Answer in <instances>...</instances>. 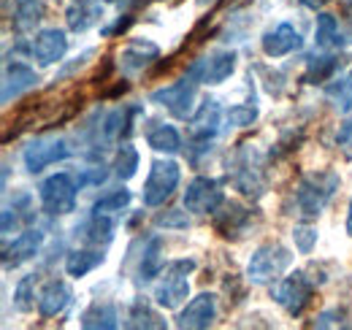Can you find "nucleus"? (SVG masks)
I'll return each mask as SVG.
<instances>
[{
	"instance_id": "1",
	"label": "nucleus",
	"mask_w": 352,
	"mask_h": 330,
	"mask_svg": "<svg viewBox=\"0 0 352 330\" xmlns=\"http://www.w3.org/2000/svg\"><path fill=\"white\" fill-rule=\"evenodd\" d=\"M342 179L336 170H311V173H304L298 187H296V206L298 211L307 217V219H314L322 214V208L331 204V198L336 195Z\"/></svg>"
},
{
	"instance_id": "2",
	"label": "nucleus",
	"mask_w": 352,
	"mask_h": 330,
	"mask_svg": "<svg viewBox=\"0 0 352 330\" xmlns=\"http://www.w3.org/2000/svg\"><path fill=\"white\" fill-rule=\"evenodd\" d=\"M228 173H230V182L233 187L247 195V198H263L265 192V176H263V157L258 155V149L252 144H241L230 163H228Z\"/></svg>"
},
{
	"instance_id": "3",
	"label": "nucleus",
	"mask_w": 352,
	"mask_h": 330,
	"mask_svg": "<svg viewBox=\"0 0 352 330\" xmlns=\"http://www.w3.org/2000/svg\"><path fill=\"white\" fill-rule=\"evenodd\" d=\"M198 84H204L201 63H192L190 71H187L179 82L171 84V87H163V89H155V92L149 95V100L166 106L176 120H190V117H192V100H195Z\"/></svg>"
},
{
	"instance_id": "4",
	"label": "nucleus",
	"mask_w": 352,
	"mask_h": 330,
	"mask_svg": "<svg viewBox=\"0 0 352 330\" xmlns=\"http://www.w3.org/2000/svg\"><path fill=\"white\" fill-rule=\"evenodd\" d=\"M187 152H190V160H198L201 155H206L212 149V141L220 130V103L214 98H206L198 111L187 120Z\"/></svg>"
},
{
	"instance_id": "5",
	"label": "nucleus",
	"mask_w": 352,
	"mask_h": 330,
	"mask_svg": "<svg viewBox=\"0 0 352 330\" xmlns=\"http://www.w3.org/2000/svg\"><path fill=\"white\" fill-rule=\"evenodd\" d=\"M195 271V260H174V263H168L166 265V271L160 274V282L155 285V292H152V298H155V303L157 306H163V309H176V306H182L184 300H187V295H190V274Z\"/></svg>"
},
{
	"instance_id": "6",
	"label": "nucleus",
	"mask_w": 352,
	"mask_h": 330,
	"mask_svg": "<svg viewBox=\"0 0 352 330\" xmlns=\"http://www.w3.org/2000/svg\"><path fill=\"white\" fill-rule=\"evenodd\" d=\"M293 263V254L290 249L282 247V244H263V247L255 249V254L250 257V265H247V279L252 285H271V282H279L282 274L290 268Z\"/></svg>"
},
{
	"instance_id": "7",
	"label": "nucleus",
	"mask_w": 352,
	"mask_h": 330,
	"mask_svg": "<svg viewBox=\"0 0 352 330\" xmlns=\"http://www.w3.org/2000/svg\"><path fill=\"white\" fill-rule=\"evenodd\" d=\"M179 179H182L179 163H174V160H155L152 168H149L146 182H144V192H141L144 206H163L179 187Z\"/></svg>"
},
{
	"instance_id": "8",
	"label": "nucleus",
	"mask_w": 352,
	"mask_h": 330,
	"mask_svg": "<svg viewBox=\"0 0 352 330\" xmlns=\"http://www.w3.org/2000/svg\"><path fill=\"white\" fill-rule=\"evenodd\" d=\"M76 190L79 184L74 182L71 173H54L49 176L44 184L38 187V198H41V208L52 217H63L71 214L76 208Z\"/></svg>"
},
{
	"instance_id": "9",
	"label": "nucleus",
	"mask_w": 352,
	"mask_h": 330,
	"mask_svg": "<svg viewBox=\"0 0 352 330\" xmlns=\"http://www.w3.org/2000/svg\"><path fill=\"white\" fill-rule=\"evenodd\" d=\"M25 168L30 173H41L46 165H54L71 157V144L63 135H38L25 146Z\"/></svg>"
},
{
	"instance_id": "10",
	"label": "nucleus",
	"mask_w": 352,
	"mask_h": 330,
	"mask_svg": "<svg viewBox=\"0 0 352 330\" xmlns=\"http://www.w3.org/2000/svg\"><path fill=\"white\" fill-rule=\"evenodd\" d=\"M311 292H314V285L309 282V276L304 271H296L293 276H285L276 282V287L271 289V298L290 314V317H301L304 309L311 300Z\"/></svg>"
},
{
	"instance_id": "11",
	"label": "nucleus",
	"mask_w": 352,
	"mask_h": 330,
	"mask_svg": "<svg viewBox=\"0 0 352 330\" xmlns=\"http://www.w3.org/2000/svg\"><path fill=\"white\" fill-rule=\"evenodd\" d=\"M222 201V184L212 176H195L184 190V208L192 214H214Z\"/></svg>"
},
{
	"instance_id": "12",
	"label": "nucleus",
	"mask_w": 352,
	"mask_h": 330,
	"mask_svg": "<svg viewBox=\"0 0 352 330\" xmlns=\"http://www.w3.org/2000/svg\"><path fill=\"white\" fill-rule=\"evenodd\" d=\"M252 225V208L241 206L239 201H222L214 211V230L225 239H241Z\"/></svg>"
},
{
	"instance_id": "13",
	"label": "nucleus",
	"mask_w": 352,
	"mask_h": 330,
	"mask_svg": "<svg viewBox=\"0 0 352 330\" xmlns=\"http://www.w3.org/2000/svg\"><path fill=\"white\" fill-rule=\"evenodd\" d=\"M217 317V298L212 292H201L198 298H192L176 317V328L182 330H204L209 328Z\"/></svg>"
},
{
	"instance_id": "14",
	"label": "nucleus",
	"mask_w": 352,
	"mask_h": 330,
	"mask_svg": "<svg viewBox=\"0 0 352 330\" xmlns=\"http://www.w3.org/2000/svg\"><path fill=\"white\" fill-rule=\"evenodd\" d=\"M314 41L322 49H344L352 46V25L339 22L333 14H320L314 28Z\"/></svg>"
},
{
	"instance_id": "15",
	"label": "nucleus",
	"mask_w": 352,
	"mask_h": 330,
	"mask_svg": "<svg viewBox=\"0 0 352 330\" xmlns=\"http://www.w3.org/2000/svg\"><path fill=\"white\" fill-rule=\"evenodd\" d=\"M41 244H44V233L41 230H25L19 239H14L8 247L3 249V268L11 271V268L25 265L28 260H33L38 254Z\"/></svg>"
},
{
	"instance_id": "16",
	"label": "nucleus",
	"mask_w": 352,
	"mask_h": 330,
	"mask_svg": "<svg viewBox=\"0 0 352 330\" xmlns=\"http://www.w3.org/2000/svg\"><path fill=\"white\" fill-rule=\"evenodd\" d=\"M33 57L38 60V65H54L65 57L68 52V38L63 30L57 28H49V30H41L36 38H33Z\"/></svg>"
},
{
	"instance_id": "17",
	"label": "nucleus",
	"mask_w": 352,
	"mask_h": 330,
	"mask_svg": "<svg viewBox=\"0 0 352 330\" xmlns=\"http://www.w3.org/2000/svg\"><path fill=\"white\" fill-rule=\"evenodd\" d=\"M155 60H160V49L152 41H131L120 52V71L122 74H141L144 68H149Z\"/></svg>"
},
{
	"instance_id": "18",
	"label": "nucleus",
	"mask_w": 352,
	"mask_h": 330,
	"mask_svg": "<svg viewBox=\"0 0 352 330\" xmlns=\"http://www.w3.org/2000/svg\"><path fill=\"white\" fill-rule=\"evenodd\" d=\"M38 82V76H36V71L30 68V65H25V63H8L6 65V74H3V103L8 106L11 100H16V98H22L28 89H33Z\"/></svg>"
},
{
	"instance_id": "19",
	"label": "nucleus",
	"mask_w": 352,
	"mask_h": 330,
	"mask_svg": "<svg viewBox=\"0 0 352 330\" xmlns=\"http://www.w3.org/2000/svg\"><path fill=\"white\" fill-rule=\"evenodd\" d=\"M263 52L265 57H285V54H290V52H296V49H301V33L290 25V22H282V25H276L274 30H268L263 36Z\"/></svg>"
},
{
	"instance_id": "20",
	"label": "nucleus",
	"mask_w": 352,
	"mask_h": 330,
	"mask_svg": "<svg viewBox=\"0 0 352 330\" xmlns=\"http://www.w3.org/2000/svg\"><path fill=\"white\" fill-rule=\"evenodd\" d=\"M71 298H74V292H71V287H68L63 279L46 282L44 287H41V292H38V314H41L44 320H52V317L63 314V311L68 309Z\"/></svg>"
},
{
	"instance_id": "21",
	"label": "nucleus",
	"mask_w": 352,
	"mask_h": 330,
	"mask_svg": "<svg viewBox=\"0 0 352 330\" xmlns=\"http://www.w3.org/2000/svg\"><path fill=\"white\" fill-rule=\"evenodd\" d=\"M236 52L233 49H217L209 57L198 60L201 63V76L204 84H222L225 79H230V74L236 71Z\"/></svg>"
},
{
	"instance_id": "22",
	"label": "nucleus",
	"mask_w": 352,
	"mask_h": 330,
	"mask_svg": "<svg viewBox=\"0 0 352 330\" xmlns=\"http://www.w3.org/2000/svg\"><path fill=\"white\" fill-rule=\"evenodd\" d=\"M46 16L44 0H14L11 8V28L16 36H28L38 28V22Z\"/></svg>"
},
{
	"instance_id": "23",
	"label": "nucleus",
	"mask_w": 352,
	"mask_h": 330,
	"mask_svg": "<svg viewBox=\"0 0 352 330\" xmlns=\"http://www.w3.org/2000/svg\"><path fill=\"white\" fill-rule=\"evenodd\" d=\"M103 0H71L65 8V22L74 33H85L103 16Z\"/></svg>"
},
{
	"instance_id": "24",
	"label": "nucleus",
	"mask_w": 352,
	"mask_h": 330,
	"mask_svg": "<svg viewBox=\"0 0 352 330\" xmlns=\"http://www.w3.org/2000/svg\"><path fill=\"white\" fill-rule=\"evenodd\" d=\"M120 317H117V309H114V303H109V300H98V303H92L87 311L82 314V328L87 330H114L120 322H117Z\"/></svg>"
},
{
	"instance_id": "25",
	"label": "nucleus",
	"mask_w": 352,
	"mask_h": 330,
	"mask_svg": "<svg viewBox=\"0 0 352 330\" xmlns=\"http://www.w3.org/2000/svg\"><path fill=\"white\" fill-rule=\"evenodd\" d=\"M342 68V57L336 54H322V57H309L307 60V74H304V82L309 84H322L328 82L336 71Z\"/></svg>"
},
{
	"instance_id": "26",
	"label": "nucleus",
	"mask_w": 352,
	"mask_h": 330,
	"mask_svg": "<svg viewBox=\"0 0 352 330\" xmlns=\"http://www.w3.org/2000/svg\"><path fill=\"white\" fill-rule=\"evenodd\" d=\"M100 263H103V252H100V249H76V252L68 254L65 271H68L71 276L82 279V276H87L92 268H98Z\"/></svg>"
},
{
	"instance_id": "27",
	"label": "nucleus",
	"mask_w": 352,
	"mask_h": 330,
	"mask_svg": "<svg viewBox=\"0 0 352 330\" xmlns=\"http://www.w3.org/2000/svg\"><path fill=\"white\" fill-rule=\"evenodd\" d=\"M125 328H146V330H163L166 320L146 303V300H135L128 311V322Z\"/></svg>"
},
{
	"instance_id": "28",
	"label": "nucleus",
	"mask_w": 352,
	"mask_h": 330,
	"mask_svg": "<svg viewBox=\"0 0 352 330\" xmlns=\"http://www.w3.org/2000/svg\"><path fill=\"white\" fill-rule=\"evenodd\" d=\"M82 239L92 244V247H106V244H111V239H114V219H106V217H92L89 214V219L85 222V228H82Z\"/></svg>"
},
{
	"instance_id": "29",
	"label": "nucleus",
	"mask_w": 352,
	"mask_h": 330,
	"mask_svg": "<svg viewBox=\"0 0 352 330\" xmlns=\"http://www.w3.org/2000/svg\"><path fill=\"white\" fill-rule=\"evenodd\" d=\"M160 271H163V241H160V236H152L146 241V247H144V257H141L138 274H141L144 282H149V279L160 276Z\"/></svg>"
},
{
	"instance_id": "30",
	"label": "nucleus",
	"mask_w": 352,
	"mask_h": 330,
	"mask_svg": "<svg viewBox=\"0 0 352 330\" xmlns=\"http://www.w3.org/2000/svg\"><path fill=\"white\" fill-rule=\"evenodd\" d=\"M146 144L155 149V152H166V155H176L182 149V141H179V133L171 124H155L149 133H146Z\"/></svg>"
},
{
	"instance_id": "31",
	"label": "nucleus",
	"mask_w": 352,
	"mask_h": 330,
	"mask_svg": "<svg viewBox=\"0 0 352 330\" xmlns=\"http://www.w3.org/2000/svg\"><path fill=\"white\" fill-rule=\"evenodd\" d=\"M131 204V192L128 190H114L109 195H103L95 206H92V217H106V219H117Z\"/></svg>"
},
{
	"instance_id": "32",
	"label": "nucleus",
	"mask_w": 352,
	"mask_h": 330,
	"mask_svg": "<svg viewBox=\"0 0 352 330\" xmlns=\"http://www.w3.org/2000/svg\"><path fill=\"white\" fill-rule=\"evenodd\" d=\"M135 170H138V149L133 144H122L114 157V173H117V179L128 182L135 176Z\"/></svg>"
},
{
	"instance_id": "33",
	"label": "nucleus",
	"mask_w": 352,
	"mask_h": 330,
	"mask_svg": "<svg viewBox=\"0 0 352 330\" xmlns=\"http://www.w3.org/2000/svg\"><path fill=\"white\" fill-rule=\"evenodd\" d=\"M325 95H328V100H333V106L344 114V111H350L352 109V76L347 74L344 79H336L333 84H328L325 87Z\"/></svg>"
},
{
	"instance_id": "34",
	"label": "nucleus",
	"mask_w": 352,
	"mask_h": 330,
	"mask_svg": "<svg viewBox=\"0 0 352 330\" xmlns=\"http://www.w3.org/2000/svg\"><path fill=\"white\" fill-rule=\"evenodd\" d=\"M258 106H230L228 109V124H233V127H250V124L258 122Z\"/></svg>"
},
{
	"instance_id": "35",
	"label": "nucleus",
	"mask_w": 352,
	"mask_h": 330,
	"mask_svg": "<svg viewBox=\"0 0 352 330\" xmlns=\"http://www.w3.org/2000/svg\"><path fill=\"white\" fill-rule=\"evenodd\" d=\"M36 292H33V276H25L16 289H14V306H16V311H30L33 306H36Z\"/></svg>"
},
{
	"instance_id": "36",
	"label": "nucleus",
	"mask_w": 352,
	"mask_h": 330,
	"mask_svg": "<svg viewBox=\"0 0 352 330\" xmlns=\"http://www.w3.org/2000/svg\"><path fill=\"white\" fill-rule=\"evenodd\" d=\"M293 241L301 254H311V249L317 244V230L311 225H296L293 228Z\"/></svg>"
},
{
	"instance_id": "37",
	"label": "nucleus",
	"mask_w": 352,
	"mask_h": 330,
	"mask_svg": "<svg viewBox=\"0 0 352 330\" xmlns=\"http://www.w3.org/2000/svg\"><path fill=\"white\" fill-rule=\"evenodd\" d=\"M311 328H350V322H347L344 311H339V309H328V311H322V314L314 317Z\"/></svg>"
},
{
	"instance_id": "38",
	"label": "nucleus",
	"mask_w": 352,
	"mask_h": 330,
	"mask_svg": "<svg viewBox=\"0 0 352 330\" xmlns=\"http://www.w3.org/2000/svg\"><path fill=\"white\" fill-rule=\"evenodd\" d=\"M155 225H157V228H176V230H184V228H190V219H187L182 211L171 208V211H166V214H157V217H155Z\"/></svg>"
},
{
	"instance_id": "39",
	"label": "nucleus",
	"mask_w": 352,
	"mask_h": 330,
	"mask_svg": "<svg viewBox=\"0 0 352 330\" xmlns=\"http://www.w3.org/2000/svg\"><path fill=\"white\" fill-rule=\"evenodd\" d=\"M336 146H339V152L352 160V122H344L339 127V133H336Z\"/></svg>"
},
{
	"instance_id": "40",
	"label": "nucleus",
	"mask_w": 352,
	"mask_h": 330,
	"mask_svg": "<svg viewBox=\"0 0 352 330\" xmlns=\"http://www.w3.org/2000/svg\"><path fill=\"white\" fill-rule=\"evenodd\" d=\"M131 25H133V16H131V14H125V16H120V19L114 22V25H109V28H103L100 33H103L106 38H111V36H117V33H125V30H128Z\"/></svg>"
},
{
	"instance_id": "41",
	"label": "nucleus",
	"mask_w": 352,
	"mask_h": 330,
	"mask_svg": "<svg viewBox=\"0 0 352 330\" xmlns=\"http://www.w3.org/2000/svg\"><path fill=\"white\" fill-rule=\"evenodd\" d=\"M100 182H106V168L100 165V168H89L87 173L79 179V187L82 184H100Z\"/></svg>"
},
{
	"instance_id": "42",
	"label": "nucleus",
	"mask_w": 352,
	"mask_h": 330,
	"mask_svg": "<svg viewBox=\"0 0 352 330\" xmlns=\"http://www.w3.org/2000/svg\"><path fill=\"white\" fill-rule=\"evenodd\" d=\"M149 3H152V0H122V6L128 8V14H131V11H135V8H144V6H149Z\"/></svg>"
},
{
	"instance_id": "43",
	"label": "nucleus",
	"mask_w": 352,
	"mask_h": 330,
	"mask_svg": "<svg viewBox=\"0 0 352 330\" xmlns=\"http://www.w3.org/2000/svg\"><path fill=\"white\" fill-rule=\"evenodd\" d=\"M325 3H331V0H301V6H307V8H314V11H317V8H322Z\"/></svg>"
},
{
	"instance_id": "44",
	"label": "nucleus",
	"mask_w": 352,
	"mask_h": 330,
	"mask_svg": "<svg viewBox=\"0 0 352 330\" xmlns=\"http://www.w3.org/2000/svg\"><path fill=\"white\" fill-rule=\"evenodd\" d=\"M342 11L347 14V19H352V0H342Z\"/></svg>"
},
{
	"instance_id": "45",
	"label": "nucleus",
	"mask_w": 352,
	"mask_h": 330,
	"mask_svg": "<svg viewBox=\"0 0 352 330\" xmlns=\"http://www.w3.org/2000/svg\"><path fill=\"white\" fill-rule=\"evenodd\" d=\"M347 233L352 236V204H350V211H347Z\"/></svg>"
},
{
	"instance_id": "46",
	"label": "nucleus",
	"mask_w": 352,
	"mask_h": 330,
	"mask_svg": "<svg viewBox=\"0 0 352 330\" xmlns=\"http://www.w3.org/2000/svg\"><path fill=\"white\" fill-rule=\"evenodd\" d=\"M212 3H217V0H198V6H212Z\"/></svg>"
},
{
	"instance_id": "47",
	"label": "nucleus",
	"mask_w": 352,
	"mask_h": 330,
	"mask_svg": "<svg viewBox=\"0 0 352 330\" xmlns=\"http://www.w3.org/2000/svg\"><path fill=\"white\" fill-rule=\"evenodd\" d=\"M103 3H114V0H103Z\"/></svg>"
},
{
	"instance_id": "48",
	"label": "nucleus",
	"mask_w": 352,
	"mask_h": 330,
	"mask_svg": "<svg viewBox=\"0 0 352 330\" xmlns=\"http://www.w3.org/2000/svg\"><path fill=\"white\" fill-rule=\"evenodd\" d=\"M350 76H352V71H350Z\"/></svg>"
}]
</instances>
